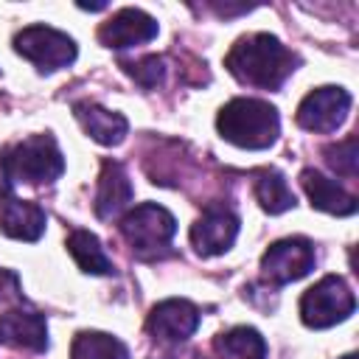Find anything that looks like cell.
<instances>
[{
    "mask_svg": "<svg viewBox=\"0 0 359 359\" xmlns=\"http://www.w3.org/2000/svg\"><path fill=\"white\" fill-rule=\"evenodd\" d=\"M238 236V216L224 205H210L191 227V244L199 255H219L233 247Z\"/></svg>",
    "mask_w": 359,
    "mask_h": 359,
    "instance_id": "obj_9",
    "label": "cell"
},
{
    "mask_svg": "<svg viewBox=\"0 0 359 359\" xmlns=\"http://www.w3.org/2000/svg\"><path fill=\"white\" fill-rule=\"evenodd\" d=\"M45 210L28 199H6L0 208V230L17 241H36L45 233Z\"/></svg>",
    "mask_w": 359,
    "mask_h": 359,
    "instance_id": "obj_15",
    "label": "cell"
},
{
    "mask_svg": "<svg viewBox=\"0 0 359 359\" xmlns=\"http://www.w3.org/2000/svg\"><path fill=\"white\" fill-rule=\"evenodd\" d=\"M356 309L353 292L339 275H325L300 297V320L309 328H331L348 320Z\"/></svg>",
    "mask_w": 359,
    "mask_h": 359,
    "instance_id": "obj_4",
    "label": "cell"
},
{
    "mask_svg": "<svg viewBox=\"0 0 359 359\" xmlns=\"http://www.w3.org/2000/svg\"><path fill=\"white\" fill-rule=\"evenodd\" d=\"M0 168L8 185L11 182L45 185V182H53L65 171V157L50 135H31L3 151Z\"/></svg>",
    "mask_w": 359,
    "mask_h": 359,
    "instance_id": "obj_3",
    "label": "cell"
},
{
    "mask_svg": "<svg viewBox=\"0 0 359 359\" xmlns=\"http://www.w3.org/2000/svg\"><path fill=\"white\" fill-rule=\"evenodd\" d=\"M255 199L266 213H283L289 208H294V194L286 185L283 174L275 168H261L255 171V182H252Z\"/></svg>",
    "mask_w": 359,
    "mask_h": 359,
    "instance_id": "obj_18",
    "label": "cell"
},
{
    "mask_svg": "<svg viewBox=\"0 0 359 359\" xmlns=\"http://www.w3.org/2000/svg\"><path fill=\"white\" fill-rule=\"evenodd\" d=\"M224 65L241 84L278 90L292 76L297 56L272 34H250L230 48Z\"/></svg>",
    "mask_w": 359,
    "mask_h": 359,
    "instance_id": "obj_1",
    "label": "cell"
},
{
    "mask_svg": "<svg viewBox=\"0 0 359 359\" xmlns=\"http://www.w3.org/2000/svg\"><path fill=\"white\" fill-rule=\"evenodd\" d=\"M351 109V93L342 87H317L297 107V123L309 132H337Z\"/></svg>",
    "mask_w": 359,
    "mask_h": 359,
    "instance_id": "obj_8",
    "label": "cell"
},
{
    "mask_svg": "<svg viewBox=\"0 0 359 359\" xmlns=\"http://www.w3.org/2000/svg\"><path fill=\"white\" fill-rule=\"evenodd\" d=\"M174 233H177L174 216L163 205H157V202L135 205L121 219V236L137 252H157V250L168 247Z\"/></svg>",
    "mask_w": 359,
    "mask_h": 359,
    "instance_id": "obj_5",
    "label": "cell"
},
{
    "mask_svg": "<svg viewBox=\"0 0 359 359\" xmlns=\"http://www.w3.org/2000/svg\"><path fill=\"white\" fill-rule=\"evenodd\" d=\"M67 250H70V255L81 272H90V275H109L112 272V261L107 258L98 236H93L90 230H73L67 236Z\"/></svg>",
    "mask_w": 359,
    "mask_h": 359,
    "instance_id": "obj_19",
    "label": "cell"
},
{
    "mask_svg": "<svg viewBox=\"0 0 359 359\" xmlns=\"http://www.w3.org/2000/svg\"><path fill=\"white\" fill-rule=\"evenodd\" d=\"M70 359H129V351L121 339L101 331H81L73 339Z\"/></svg>",
    "mask_w": 359,
    "mask_h": 359,
    "instance_id": "obj_20",
    "label": "cell"
},
{
    "mask_svg": "<svg viewBox=\"0 0 359 359\" xmlns=\"http://www.w3.org/2000/svg\"><path fill=\"white\" fill-rule=\"evenodd\" d=\"M199 325V309L182 297L163 300L149 314V334L160 342H185Z\"/></svg>",
    "mask_w": 359,
    "mask_h": 359,
    "instance_id": "obj_10",
    "label": "cell"
},
{
    "mask_svg": "<svg viewBox=\"0 0 359 359\" xmlns=\"http://www.w3.org/2000/svg\"><path fill=\"white\" fill-rule=\"evenodd\" d=\"M300 182L311 199V205L317 210H325V213H334V216H351L356 213V196L348 194L337 180H328L325 174L314 171V168H306L300 174Z\"/></svg>",
    "mask_w": 359,
    "mask_h": 359,
    "instance_id": "obj_13",
    "label": "cell"
},
{
    "mask_svg": "<svg viewBox=\"0 0 359 359\" xmlns=\"http://www.w3.org/2000/svg\"><path fill=\"white\" fill-rule=\"evenodd\" d=\"M339 359H356V356H353V353H345V356H339Z\"/></svg>",
    "mask_w": 359,
    "mask_h": 359,
    "instance_id": "obj_23",
    "label": "cell"
},
{
    "mask_svg": "<svg viewBox=\"0 0 359 359\" xmlns=\"http://www.w3.org/2000/svg\"><path fill=\"white\" fill-rule=\"evenodd\" d=\"M73 112H76L81 129L93 140H98L101 146H118L129 132V123L121 112H109V109H104L93 101H79L73 107Z\"/></svg>",
    "mask_w": 359,
    "mask_h": 359,
    "instance_id": "obj_16",
    "label": "cell"
},
{
    "mask_svg": "<svg viewBox=\"0 0 359 359\" xmlns=\"http://www.w3.org/2000/svg\"><path fill=\"white\" fill-rule=\"evenodd\" d=\"M14 50L34 62L42 73H53L59 67H67L76 59V42L50 28V25H28L14 36Z\"/></svg>",
    "mask_w": 359,
    "mask_h": 359,
    "instance_id": "obj_6",
    "label": "cell"
},
{
    "mask_svg": "<svg viewBox=\"0 0 359 359\" xmlns=\"http://www.w3.org/2000/svg\"><path fill=\"white\" fill-rule=\"evenodd\" d=\"M216 129L238 149H269L280 135L278 109L261 98H233L216 115Z\"/></svg>",
    "mask_w": 359,
    "mask_h": 359,
    "instance_id": "obj_2",
    "label": "cell"
},
{
    "mask_svg": "<svg viewBox=\"0 0 359 359\" xmlns=\"http://www.w3.org/2000/svg\"><path fill=\"white\" fill-rule=\"evenodd\" d=\"M123 70H126L140 87L151 90V87H157V84L163 81V76H165V62H163V56H143V59H137V62H123Z\"/></svg>",
    "mask_w": 359,
    "mask_h": 359,
    "instance_id": "obj_22",
    "label": "cell"
},
{
    "mask_svg": "<svg viewBox=\"0 0 359 359\" xmlns=\"http://www.w3.org/2000/svg\"><path fill=\"white\" fill-rule=\"evenodd\" d=\"M132 202V182L121 163L104 160L98 174V191H95V216L109 219L118 210H123Z\"/></svg>",
    "mask_w": 359,
    "mask_h": 359,
    "instance_id": "obj_14",
    "label": "cell"
},
{
    "mask_svg": "<svg viewBox=\"0 0 359 359\" xmlns=\"http://www.w3.org/2000/svg\"><path fill=\"white\" fill-rule=\"evenodd\" d=\"M325 163L342 174V177H356V165H359V154H356V137H345L334 146L325 149Z\"/></svg>",
    "mask_w": 359,
    "mask_h": 359,
    "instance_id": "obj_21",
    "label": "cell"
},
{
    "mask_svg": "<svg viewBox=\"0 0 359 359\" xmlns=\"http://www.w3.org/2000/svg\"><path fill=\"white\" fill-rule=\"evenodd\" d=\"M0 342L11 348H25V351H45L48 348V325L45 317L36 311H6L0 314Z\"/></svg>",
    "mask_w": 359,
    "mask_h": 359,
    "instance_id": "obj_12",
    "label": "cell"
},
{
    "mask_svg": "<svg viewBox=\"0 0 359 359\" xmlns=\"http://www.w3.org/2000/svg\"><path fill=\"white\" fill-rule=\"evenodd\" d=\"M219 359H266L264 337L250 325H236L216 339Z\"/></svg>",
    "mask_w": 359,
    "mask_h": 359,
    "instance_id": "obj_17",
    "label": "cell"
},
{
    "mask_svg": "<svg viewBox=\"0 0 359 359\" xmlns=\"http://www.w3.org/2000/svg\"><path fill=\"white\" fill-rule=\"evenodd\" d=\"M314 269V247L309 238L303 236H292V238H280L275 241L264 258H261V272L269 283L283 286L292 280L306 278Z\"/></svg>",
    "mask_w": 359,
    "mask_h": 359,
    "instance_id": "obj_7",
    "label": "cell"
},
{
    "mask_svg": "<svg viewBox=\"0 0 359 359\" xmlns=\"http://www.w3.org/2000/svg\"><path fill=\"white\" fill-rule=\"evenodd\" d=\"M157 36V20L140 8H121L118 14H112L101 28H98V39L107 48H132V45H143L149 39Z\"/></svg>",
    "mask_w": 359,
    "mask_h": 359,
    "instance_id": "obj_11",
    "label": "cell"
}]
</instances>
